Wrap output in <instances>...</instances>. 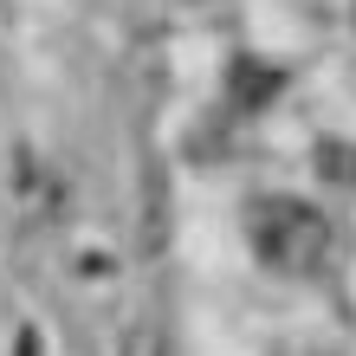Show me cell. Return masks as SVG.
I'll return each mask as SVG.
<instances>
[{
    "mask_svg": "<svg viewBox=\"0 0 356 356\" xmlns=\"http://www.w3.org/2000/svg\"><path fill=\"white\" fill-rule=\"evenodd\" d=\"M311 169H318V181H324V188H356V143L324 136L318 149H311Z\"/></svg>",
    "mask_w": 356,
    "mask_h": 356,
    "instance_id": "3",
    "label": "cell"
},
{
    "mask_svg": "<svg viewBox=\"0 0 356 356\" xmlns=\"http://www.w3.org/2000/svg\"><path fill=\"white\" fill-rule=\"evenodd\" d=\"M350 26H356V7H350Z\"/></svg>",
    "mask_w": 356,
    "mask_h": 356,
    "instance_id": "4",
    "label": "cell"
},
{
    "mask_svg": "<svg viewBox=\"0 0 356 356\" xmlns=\"http://www.w3.org/2000/svg\"><path fill=\"white\" fill-rule=\"evenodd\" d=\"M279 85H285V72L272 65V58H234V65H227V97L240 104V111H259V104H272L279 97Z\"/></svg>",
    "mask_w": 356,
    "mask_h": 356,
    "instance_id": "2",
    "label": "cell"
},
{
    "mask_svg": "<svg viewBox=\"0 0 356 356\" xmlns=\"http://www.w3.org/2000/svg\"><path fill=\"white\" fill-rule=\"evenodd\" d=\"M246 234H253V253L272 272H318L330 259V220L311 201H291V195L259 201L246 214Z\"/></svg>",
    "mask_w": 356,
    "mask_h": 356,
    "instance_id": "1",
    "label": "cell"
}]
</instances>
